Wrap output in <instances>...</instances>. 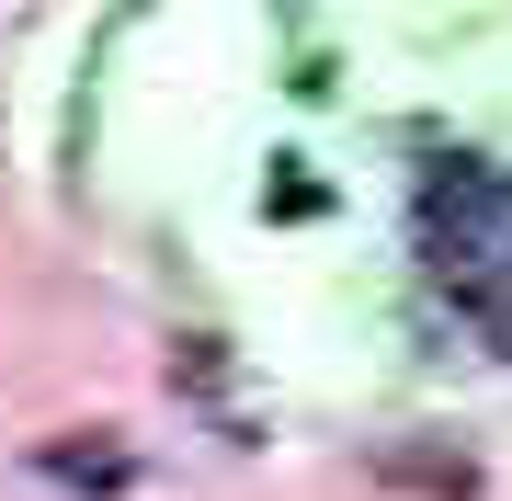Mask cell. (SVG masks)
Here are the masks:
<instances>
[{
    "instance_id": "3",
    "label": "cell",
    "mask_w": 512,
    "mask_h": 501,
    "mask_svg": "<svg viewBox=\"0 0 512 501\" xmlns=\"http://www.w3.org/2000/svg\"><path fill=\"white\" fill-rule=\"evenodd\" d=\"M376 479H399V490H421V501H478V467L456 456V445H376Z\"/></svg>"
},
{
    "instance_id": "2",
    "label": "cell",
    "mask_w": 512,
    "mask_h": 501,
    "mask_svg": "<svg viewBox=\"0 0 512 501\" xmlns=\"http://www.w3.org/2000/svg\"><path fill=\"white\" fill-rule=\"evenodd\" d=\"M35 467H46L57 490H92V501H114V490L137 479V456L114 445V433H69V445H35Z\"/></svg>"
},
{
    "instance_id": "1",
    "label": "cell",
    "mask_w": 512,
    "mask_h": 501,
    "mask_svg": "<svg viewBox=\"0 0 512 501\" xmlns=\"http://www.w3.org/2000/svg\"><path fill=\"white\" fill-rule=\"evenodd\" d=\"M421 251H433V285L456 297L490 342H512V183L478 160H444L421 183Z\"/></svg>"
}]
</instances>
